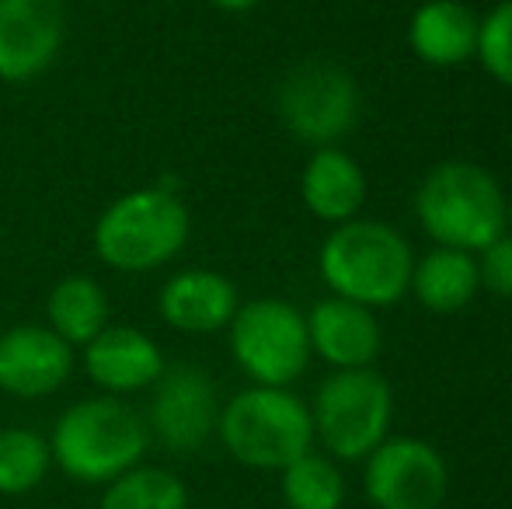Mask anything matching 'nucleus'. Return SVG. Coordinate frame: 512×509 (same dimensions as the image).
Wrapping results in <instances>:
<instances>
[{
    "label": "nucleus",
    "instance_id": "21",
    "mask_svg": "<svg viewBox=\"0 0 512 509\" xmlns=\"http://www.w3.org/2000/svg\"><path fill=\"white\" fill-rule=\"evenodd\" d=\"M98 509H189V489L161 464H136L102 485Z\"/></svg>",
    "mask_w": 512,
    "mask_h": 509
},
{
    "label": "nucleus",
    "instance_id": "3",
    "mask_svg": "<svg viewBox=\"0 0 512 509\" xmlns=\"http://www.w3.org/2000/svg\"><path fill=\"white\" fill-rule=\"evenodd\" d=\"M415 252L398 227L384 220H345L331 227L317 252V272L335 297L380 311L411 290Z\"/></svg>",
    "mask_w": 512,
    "mask_h": 509
},
{
    "label": "nucleus",
    "instance_id": "11",
    "mask_svg": "<svg viewBox=\"0 0 512 509\" xmlns=\"http://www.w3.org/2000/svg\"><path fill=\"white\" fill-rule=\"evenodd\" d=\"M67 42L63 0H0V81L42 77Z\"/></svg>",
    "mask_w": 512,
    "mask_h": 509
},
{
    "label": "nucleus",
    "instance_id": "10",
    "mask_svg": "<svg viewBox=\"0 0 512 509\" xmlns=\"http://www.w3.org/2000/svg\"><path fill=\"white\" fill-rule=\"evenodd\" d=\"M363 489L377 509H439L450 489V468L429 440L387 436L366 457Z\"/></svg>",
    "mask_w": 512,
    "mask_h": 509
},
{
    "label": "nucleus",
    "instance_id": "18",
    "mask_svg": "<svg viewBox=\"0 0 512 509\" xmlns=\"http://www.w3.org/2000/svg\"><path fill=\"white\" fill-rule=\"evenodd\" d=\"M481 290L478 279V258L457 248H439L415 258L411 269V293L415 300L432 314H457L474 300Z\"/></svg>",
    "mask_w": 512,
    "mask_h": 509
},
{
    "label": "nucleus",
    "instance_id": "23",
    "mask_svg": "<svg viewBox=\"0 0 512 509\" xmlns=\"http://www.w3.org/2000/svg\"><path fill=\"white\" fill-rule=\"evenodd\" d=\"M481 67L499 81L502 88H512V0H499L478 25V53Z\"/></svg>",
    "mask_w": 512,
    "mask_h": 509
},
{
    "label": "nucleus",
    "instance_id": "26",
    "mask_svg": "<svg viewBox=\"0 0 512 509\" xmlns=\"http://www.w3.org/2000/svg\"><path fill=\"white\" fill-rule=\"evenodd\" d=\"M506 231H512V196H506Z\"/></svg>",
    "mask_w": 512,
    "mask_h": 509
},
{
    "label": "nucleus",
    "instance_id": "17",
    "mask_svg": "<svg viewBox=\"0 0 512 509\" xmlns=\"http://www.w3.org/2000/svg\"><path fill=\"white\" fill-rule=\"evenodd\" d=\"M481 18L460 0H425L408 21V42L429 67H460L478 53Z\"/></svg>",
    "mask_w": 512,
    "mask_h": 509
},
{
    "label": "nucleus",
    "instance_id": "9",
    "mask_svg": "<svg viewBox=\"0 0 512 509\" xmlns=\"http://www.w3.org/2000/svg\"><path fill=\"white\" fill-rule=\"evenodd\" d=\"M220 387L196 363H168L150 387L147 429L150 440L171 454H196L216 436L220 422Z\"/></svg>",
    "mask_w": 512,
    "mask_h": 509
},
{
    "label": "nucleus",
    "instance_id": "6",
    "mask_svg": "<svg viewBox=\"0 0 512 509\" xmlns=\"http://www.w3.org/2000/svg\"><path fill=\"white\" fill-rule=\"evenodd\" d=\"M314 440L338 461H366L391 433L394 391L377 370H331L310 405Z\"/></svg>",
    "mask_w": 512,
    "mask_h": 509
},
{
    "label": "nucleus",
    "instance_id": "13",
    "mask_svg": "<svg viewBox=\"0 0 512 509\" xmlns=\"http://www.w3.org/2000/svg\"><path fill=\"white\" fill-rule=\"evenodd\" d=\"M81 367L102 394L129 398L150 391L168 367V356L136 325H108L81 349Z\"/></svg>",
    "mask_w": 512,
    "mask_h": 509
},
{
    "label": "nucleus",
    "instance_id": "5",
    "mask_svg": "<svg viewBox=\"0 0 512 509\" xmlns=\"http://www.w3.org/2000/svg\"><path fill=\"white\" fill-rule=\"evenodd\" d=\"M216 440L244 468L283 471L300 454L314 450L310 405L290 387L251 384L223 401Z\"/></svg>",
    "mask_w": 512,
    "mask_h": 509
},
{
    "label": "nucleus",
    "instance_id": "2",
    "mask_svg": "<svg viewBox=\"0 0 512 509\" xmlns=\"http://www.w3.org/2000/svg\"><path fill=\"white\" fill-rule=\"evenodd\" d=\"M53 468L77 485H108L143 464L150 450L147 419L126 398L95 394L63 408L49 433Z\"/></svg>",
    "mask_w": 512,
    "mask_h": 509
},
{
    "label": "nucleus",
    "instance_id": "16",
    "mask_svg": "<svg viewBox=\"0 0 512 509\" xmlns=\"http://www.w3.org/2000/svg\"><path fill=\"white\" fill-rule=\"evenodd\" d=\"M300 199L321 224L356 220L366 203L363 164L342 147H314L300 171Z\"/></svg>",
    "mask_w": 512,
    "mask_h": 509
},
{
    "label": "nucleus",
    "instance_id": "20",
    "mask_svg": "<svg viewBox=\"0 0 512 509\" xmlns=\"http://www.w3.org/2000/svg\"><path fill=\"white\" fill-rule=\"evenodd\" d=\"M49 471H53L49 436L28 426L0 429V496L21 499L28 492L42 489Z\"/></svg>",
    "mask_w": 512,
    "mask_h": 509
},
{
    "label": "nucleus",
    "instance_id": "8",
    "mask_svg": "<svg viewBox=\"0 0 512 509\" xmlns=\"http://www.w3.org/2000/svg\"><path fill=\"white\" fill-rule=\"evenodd\" d=\"M276 112L286 133L310 147H335L359 123V84L331 60L297 63L279 81Z\"/></svg>",
    "mask_w": 512,
    "mask_h": 509
},
{
    "label": "nucleus",
    "instance_id": "1",
    "mask_svg": "<svg viewBox=\"0 0 512 509\" xmlns=\"http://www.w3.org/2000/svg\"><path fill=\"white\" fill-rule=\"evenodd\" d=\"M192 238V213L175 185L154 182L115 196L98 213L91 248L98 262L126 276L171 265Z\"/></svg>",
    "mask_w": 512,
    "mask_h": 509
},
{
    "label": "nucleus",
    "instance_id": "15",
    "mask_svg": "<svg viewBox=\"0 0 512 509\" xmlns=\"http://www.w3.org/2000/svg\"><path fill=\"white\" fill-rule=\"evenodd\" d=\"M241 307L237 286L216 269H182L164 279L157 290V314L182 335L227 332L230 318Z\"/></svg>",
    "mask_w": 512,
    "mask_h": 509
},
{
    "label": "nucleus",
    "instance_id": "14",
    "mask_svg": "<svg viewBox=\"0 0 512 509\" xmlns=\"http://www.w3.org/2000/svg\"><path fill=\"white\" fill-rule=\"evenodd\" d=\"M310 353L321 356L331 370L370 367L384 349V332L370 307L345 297H324L304 314Z\"/></svg>",
    "mask_w": 512,
    "mask_h": 509
},
{
    "label": "nucleus",
    "instance_id": "7",
    "mask_svg": "<svg viewBox=\"0 0 512 509\" xmlns=\"http://www.w3.org/2000/svg\"><path fill=\"white\" fill-rule=\"evenodd\" d=\"M227 342L237 370L262 387H290L314 356L304 311L279 297L244 300L227 325Z\"/></svg>",
    "mask_w": 512,
    "mask_h": 509
},
{
    "label": "nucleus",
    "instance_id": "22",
    "mask_svg": "<svg viewBox=\"0 0 512 509\" xmlns=\"http://www.w3.org/2000/svg\"><path fill=\"white\" fill-rule=\"evenodd\" d=\"M279 492L290 509H342L345 478L328 454H300L279 471Z\"/></svg>",
    "mask_w": 512,
    "mask_h": 509
},
{
    "label": "nucleus",
    "instance_id": "24",
    "mask_svg": "<svg viewBox=\"0 0 512 509\" xmlns=\"http://www.w3.org/2000/svg\"><path fill=\"white\" fill-rule=\"evenodd\" d=\"M478 279L495 297L512 300V234H502L492 245H485L478 255Z\"/></svg>",
    "mask_w": 512,
    "mask_h": 509
},
{
    "label": "nucleus",
    "instance_id": "25",
    "mask_svg": "<svg viewBox=\"0 0 512 509\" xmlns=\"http://www.w3.org/2000/svg\"><path fill=\"white\" fill-rule=\"evenodd\" d=\"M216 11H227V14H244V11H255L262 0H209Z\"/></svg>",
    "mask_w": 512,
    "mask_h": 509
},
{
    "label": "nucleus",
    "instance_id": "4",
    "mask_svg": "<svg viewBox=\"0 0 512 509\" xmlns=\"http://www.w3.org/2000/svg\"><path fill=\"white\" fill-rule=\"evenodd\" d=\"M415 220L432 245L478 255L506 234V192L474 161H443L415 192Z\"/></svg>",
    "mask_w": 512,
    "mask_h": 509
},
{
    "label": "nucleus",
    "instance_id": "19",
    "mask_svg": "<svg viewBox=\"0 0 512 509\" xmlns=\"http://www.w3.org/2000/svg\"><path fill=\"white\" fill-rule=\"evenodd\" d=\"M108 318H112V300L105 286L84 272L63 276L46 297V325L74 349H84L102 328L112 325Z\"/></svg>",
    "mask_w": 512,
    "mask_h": 509
},
{
    "label": "nucleus",
    "instance_id": "12",
    "mask_svg": "<svg viewBox=\"0 0 512 509\" xmlns=\"http://www.w3.org/2000/svg\"><path fill=\"white\" fill-rule=\"evenodd\" d=\"M77 349L49 325H11L0 332V394L14 401H42L70 381Z\"/></svg>",
    "mask_w": 512,
    "mask_h": 509
}]
</instances>
